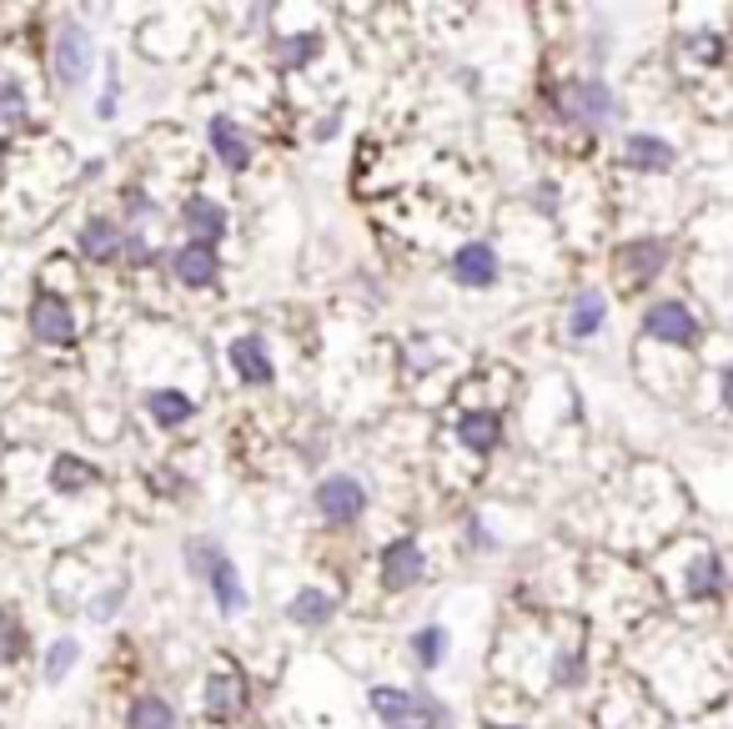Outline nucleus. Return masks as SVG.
Returning a JSON list of instances; mask_svg holds the SVG:
<instances>
[{"label":"nucleus","instance_id":"nucleus-1","mask_svg":"<svg viewBox=\"0 0 733 729\" xmlns=\"http://www.w3.org/2000/svg\"><path fill=\"white\" fill-rule=\"evenodd\" d=\"M372 709H377V719L387 729H442L448 725V709L432 694H407V689H387V684L372 689Z\"/></svg>","mask_w":733,"mask_h":729},{"label":"nucleus","instance_id":"nucleus-2","mask_svg":"<svg viewBox=\"0 0 733 729\" xmlns=\"http://www.w3.org/2000/svg\"><path fill=\"white\" fill-rule=\"evenodd\" d=\"M187 559L206 574V584H212L216 604H222L226 614H237L241 604H247V588L237 584V569H232V559H226L216 543H202V538H196V543H187Z\"/></svg>","mask_w":733,"mask_h":729},{"label":"nucleus","instance_id":"nucleus-3","mask_svg":"<svg viewBox=\"0 0 733 729\" xmlns=\"http://www.w3.org/2000/svg\"><path fill=\"white\" fill-rule=\"evenodd\" d=\"M25 323H31V337H36V343H50V347L76 343V312L66 307V298H56V292H41V298L31 302V312H25Z\"/></svg>","mask_w":733,"mask_h":729},{"label":"nucleus","instance_id":"nucleus-4","mask_svg":"<svg viewBox=\"0 0 733 729\" xmlns=\"http://www.w3.org/2000/svg\"><path fill=\"white\" fill-rule=\"evenodd\" d=\"M362 508H366V489L352 473H331V479L317 483V514L327 524H352V518H362Z\"/></svg>","mask_w":733,"mask_h":729},{"label":"nucleus","instance_id":"nucleus-5","mask_svg":"<svg viewBox=\"0 0 733 729\" xmlns=\"http://www.w3.org/2000/svg\"><path fill=\"white\" fill-rule=\"evenodd\" d=\"M643 333L658 337V343H674V347H693L698 343V317L684 307V302L663 298L643 312Z\"/></svg>","mask_w":733,"mask_h":729},{"label":"nucleus","instance_id":"nucleus-6","mask_svg":"<svg viewBox=\"0 0 733 729\" xmlns=\"http://www.w3.org/2000/svg\"><path fill=\"white\" fill-rule=\"evenodd\" d=\"M563 111H568L573 121L604 126V121L618 116V101H613V91H608L604 81H573L568 91H563Z\"/></svg>","mask_w":733,"mask_h":729},{"label":"nucleus","instance_id":"nucleus-7","mask_svg":"<svg viewBox=\"0 0 733 729\" xmlns=\"http://www.w3.org/2000/svg\"><path fill=\"white\" fill-rule=\"evenodd\" d=\"M427 563H422V543L417 538H397V543H387L382 549V579H387V588H413L422 584Z\"/></svg>","mask_w":733,"mask_h":729},{"label":"nucleus","instance_id":"nucleus-8","mask_svg":"<svg viewBox=\"0 0 733 729\" xmlns=\"http://www.w3.org/2000/svg\"><path fill=\"white\" fill-rule=\"evenodd\" d=\"M86 66H91V36H86L81 25H60V36H56V76L66 86H81Z\"/></svg>","mask_w":733,"mask_h":729},{"label":"nucleus","instance_id":"nucleus-9","mask_svg":"<svg viewBox=\"0 0 733 729\" xmlns=\"http://www.w3.org/2000/svg\"><path fill=\"white\" fill-rule=\"evenodd\" d=\"M452 277H458L462 288H493L497 282V251L487 247V242H467V247H458V257H452Z\"/></svg>","mask_w":733,"mask_h":729},{"label":"nucleus","instance_id":"nucleus-10","mask_svg":"<svg viewBox=\"0 0 733 729\" xmlns=\"http://www.w3.org/2000/svg\"><path fill=\"white\" fill-rule=\"evenodd\" d=\"M226 358H232V368H237L241 383H272V352H267V343H261L257 333L237 337Z\"/></svg>","mask_w":733,"mask_h":729},{"label":"nucleus","instance_id":"nucleus-11","mask_svg":"<svg viewBox=\"0 0 733 729\" xmlns=\"http://www.w3.org/2000/svg\"><path fill=\"white\" fill-rule=\"evenodd\" d=\"M181 222H187V232H191L196 247H216L222 232H226V212L216 202H206V197H191V202L181 206Z\"/></svg>","mask_w":733,"mask_h":729},{"label":"nucleus","instance_id":"nucleus-12","mask_svg":"<svg viewBox=\"0 0 733 729\" xmlns=\"http://www.w3.org/2000/svg\"><path fill=\"white\" fill-rule=\"evenodd\" d=\"M171 272H177L187 288H212V282H216V251L191 242V247L171 251Z\"/></svg>","mask_w":733,"mask_h":729},{"label":"nucleus","instance_id":"nucleus-13","mask_svg":"<svg viewBox=\"0 0 733 729\" xmlns=\"http://www.w3.org/2000/svg\"><path fill=\"white\" fill-rule=\"evenodd\" d=\"M206 132H212V152L222 156L226 167H232V171H247L251 142L237 132V121H232V116H212V126H206Z\"/></svg>","mask_w":733,"mask_h":729},{"label":"nucleus","instance_id":"nucleus-14","mask_svg":"<svg viewBox=\"0 0 733 729\" xmlns=\"http://www.w3.org/2000/svg\"><path fill=\"white\" fill-rule=\"evenodd\" d=\"M604 317H608V298L604 292H593V288H583L578 298L568 302V337H593L598 327H604Z\"/></svg>","mask_w":733,"mask_h":729},{"label":"nucleus","instance_id":"nucleus-15","mask_svg":"<svg viewBox=\"0 0 733 729\" xmlns=\"http://www.w3.org/2000/svg\"><path fill=\"white\" fill-rule=\"evenodd\" d=\"M121 227L111 222V216H91L81 227V251L91 257V262H111V257H121Z\"/></svg>","mask_w":733,"mask_h":729},{"label":"nucleus","instance_id":"nucleus-16","mask_svg":"<svg viewBox=\"0 0 733 729\" xmlns=\"http://www.w3.org/2000/svg\"><path fill=\"white\" fill-rule=\"evenodd\" d=\"M146 413H151L161 428H177V423H187L196 407H191L187 393H177V388H156V393H146Z\"/></svg>","mask_w":733,"mask_h":729},{"label":"nucleus","instance_id":"nucleus-17","mask_svg":"<svg viewBox=\"0 0 733 729\" xmlns=\"http://www.w3.org/2000/svg\"><path fill=\"white\" fill-rule=\"evenodd\" d=\"M458 438L473 448V453H493L497 438H503V423L493 418V413H467V418H458Z\"/></svg>","mask_w":733,"mask_h":729},{"label":"nucleus","instance_id":"nucleus-18","mask_svg":"<svg viewBox=\"0 0 733 729\" xmlns=\"http://www.w3.org/2000/svg\"><path fill=\"white\" fill-rule=\"evenodd\" d=\"M331 609H337V598L331 594H322V588H302V594L286 604V619H296V624H327L331 619Z\"/></svg>","mask_w":733,"mask_h":729},{"label":"nucleus","instance_id":"nucleus-19","mask_svg":"<svg viewBox=\"0 0 733 729\" xmlns=\"http://www.w3.org/2000/svg\"><path fill=\"white\" fill-rule=\"evenodd\" d=\"M126 725L131 729H177V715H171V705H166V699L142 694V699L126 709Z\"/></svg>","mask_w":733,"mask_h":729},{"label":"nucleus","instance_id":"nucleus-20","mask_svg":"<svg viewBox=\"0 0 733 729\" xmlns=\"http://www.w3.org/2000/svg\"><path fill=\"white\" fill-rule=\"evenodd\" d=\"M628 161L649 171H668L674 167V146L658 142V136H628Z\"/></svg>","mask_w":733,"mask_h":729},{"label":"nucleus","instance_id":"nucleus-21","mask_svg":"<svg viewBox=\"0 0 733 729\" xmlns=\"http://www.w3.org/2000/svg\"><path fill=\"white\" fill-rule=\"evenodd\" d=\"M413 654L422 670H438L442 659H448V629L442 624H427V629L413 633Z\"/></svg>","mask_w":733,"mask_h":729},{"label":"nucleus","instance_id":"nucleus-22","mask_svg":"<svg viewBox=\"0 0 733 729\" xmlns=\"http://www.w3.org/2000/svg\"><path fill=\"white\" fill-rule=\"evenodd\" d=\"M232 705H237V680L232 674H212L202 689V709L222 719V715H232Z\"/></svg>","mask_w":733,"mask_h":729},{"label":"nucleus","instance_id":"nucleus-23","mask_svg":"<svg viewBox=\"0 0 733 729\" xmlns=\"http://www.w3.org/2000/svg\"><path fill=\"white\" fill-rule=\"evenodd\" d=\"M623 262L633 277H658L663 267V242H628L623 247Z\"/></svg>","mask_w":733,"mask_h":729},{"label":"nucleus","instance_id":"nucleus-24","mask_svg":"<svg viewBox=\"0 0 733 729\" xmlns=\"http://www.w3.org/2000/svg\"><path fill=\"white\" fill-rule=\"evenodd\" d=\"M713 588H719V559L703 553V559L688 569V594H713Z\"/></svg>","mask_w":733,"mask_h":729},{"label":"nucleus","instance_id":"nucleus-25","mask_svg":"<svg viewBox=\"0 0 733 729\" xmlns=\"http://www.w3.org/2000/svg\"><path fill=\"white\" fill-rule=\"evenodd\" d=\"M76 664V639H60V644H50L46 654V680H60V674Z\"/></svg>","mask_w":733,"mask_h":729},{"label":"nucleus","instance_id":"nucleus-26","mask_svg":"<svg viewBox=\"0 0 733 729\" xmlns=\"http://www.w3.org/2000/svg\"><path fill=\"white\" fill-rule=\"evenodd\" d=\"M76 483H95V468H81L71 458H56V489H76Z\"/></svg>","mask_w":733,"mask_h":729},{"label":"nucleus","instance_id":"nucleus-27","mask_svg":"<svg viewBox=\"0 0 733 729\" xmlns=\"http://www.w3.org/2000/svg\"><path fill=\"white\" fill-rule=\"evenodd\" d=\"M312 51H317V36H292V41H282V66H302V60H312Z\"/></svg>","mask_w":733,"mask_h":729},{"label":"nucleus","instance_id":"nucleus-28","mask_svg":"<svg viewBox=\"0 0 733 729\" xmlns=\"http://www.w3.org/2000/svg\"><path fill=\"white\" fill-rule=\"evenodd\" d=\"M25 116V101H21V86H0V121H21Z\"/></svg>","mask_w":733,"mask_h":729},{"label":"nucleus","instance_id":"nucleus-29","mask_svg":"<svg viewBox=\"0 0 733 729\" xmlns=\"http://www.w3.org/2000/svg\"><path fill=\"white\" fill-rule=\"evenodd\" d=\"M21 654V629H15V619H5V614H0V664H5V659H15Z\"/></svg>","mask_w":733,"mask_h":729},{"label":"nucleus","instance_id":"nucleus-30","mask_svg":"<svg viewBox=\"0 0 733 729\" xmlns=\"http://www.w3.org/2000/svg\"><path fill=\"white\" fill-rule=\"evenodd\" d=\"M688 51H698V60H719V36H693L688 41Z\"/></svg>","mask_w":733,"mask_h":729},{"label":"nucleus","instance_id":"nucleus-31","mask_svg":"<svg viewBox=\"0 0 733 729\" xmlns=\"http://www.w3.org/2000/svg\"><path fill=\"white\" fill-rule=\"evenodd\" d=\"M723 403L733 407V368H723Z\"/></svg>","mask_w":733,"mask_h":729},{"label":"nucleus","instance_id":"nucleus-32","mask_svg":"<svg viewBox=\"0 0 733 729\" xmlns=\"http://www.w3.org/2000/svg\"><path fill=\"white\" fill-rule=\"evenodd\" d=\"M483 729H512V725H483Z\"/></svg>","mask_w":733,"mask_h":729}]
</instances>
